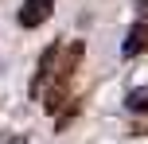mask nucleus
Listing matches in <instances>:
<instances>
[{
    "label": "nucleus",
    "mask_w": 148,
    "mask_h": 144,
    "mask_svg": "<svg viewBox=\"0 0 148 144\" xmlns=\"http://www.w3.org/2000/svg\"><path fill=\"white\" fill-rule=\"evenodd\" d=\"M51 12H55V0H23V8L16 12V23H20L23 31L43 27V23L51 20Z\"/></svg>",
    "instance_id": "obj_2"
},
{
    "label": "nucleus",
    "mask_w": 148,
    "mask_h": 144,
    "mask_svg": "<svg viewBox=\"0 0 148 144\" xmlns=\"http://www.w3.org/2000/svg\"><path fill=\"white\" fill-rule=\"evenodd\" d=\"M144 51H148V20H136L133 27H129L125 43H121V55H125V59H136V55H144Z\"/></svg>",
    "instance_id": "obj_3"
},
{
    "label": "nucleus",
    "mask_w": 148,
    "mask_h": 144,
    "mask_svg": "<svg viewBox=\"0 0 148 144\" xmlns=\"http://www.w3.org/2000/svg\"><path fill=\"white\" fill-rule=\"evenodd\" d=\"M82 59H86V43H82V39L51 43L43 55H39L35 82H31V98H43V109L51 117L70 101V86H74V74H78Z\"/></svg>",
    "instance_id": "obj_1"
},
{
    "label": "nucleus",
    "mask_w": 148,
    "mask_h": 144,
    "mask_svg": "<svg viewBox=\"0 0 148 144\" xmlns=\"http://www.w3.org/2000/svg\"><path fill=\"white\" fill-rule=\"evenodd\" d=\"M140 4H144V8H148V0H140Z\"/></svg>",
    "instance_id": "obj_5"
},
{
    "label": "nucleus",
    "mask_w": 148,
    "mask_h": 144,
    "mask_svg": "<svg viewBox=\"0 0 148 144\" xmlns=\"http://www.w3.org/2000/svg\"><path fill=\"white\" fill-rule=\"evenodd\" d=\"M125 109L129 113H148V86H140V90H133L125 98Z\"/></svg>",
    "instance_id": "obj_4"
}]
</instances>
